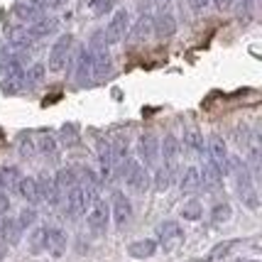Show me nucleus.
I'll use <instances>...</instances> for the list:
<instances>
[{"instance_id":"f257e3e1","label":"nucleus","mask_w":262,"mask_h":262,"mask_svg":"<svg viewBox=\"0 0 262 262\" xmlns=\"http://www.w3.org/2000/svg\"><path fill=\"white\" fill-rule=\"evenodd\" d=\"M226 171H230L235 177V186H238V194L243 199V204L248 206L250 211H257L260 208V196H257V189H255V182H252L250 167L243 160H238V157H228Z\"/></svg>"},{"instance_id":"f03ea898","label":"nucleus","mask_w":262,"mask_h":262,"mask_svg":"<svg viewBox=\"0 0 262 262\" xmlns=\"http://www.w3.org/2000/svg\"><path fill=\"white\" fill-rule=\"evenodd\" d=\"M0 83L8 93H17L25 86V67L15 54L0 61Z\"/></svg>"},{"instance_id":"7ed1b4c3","label":"nucleus","mask_w":262,"mask_h":262,"mask_svg":"<svg viewBox=\"0 0 262 262\" xmlns=\"http://www.w3.org/2000/svg\"><path fill=\"white\" fill-rule=\"evenodd\" d=\"M115 167L125 177V182L130 189H135V191H147L149 189L152 177H149V171L145 164H140L137 160H123V162H118Z\"/></svg>"},{"instance_id":"20e7f679","label":"nucleus","mask_w":262,"mask_h":262,"mask_svg":"<svg viewBox=\"0 0 262 262\" xmlns=\"http://www.w3.org/2000/svg\"><path fill=\"white\" fill-rule=\"evenodd\" d=\"M86 226H89V230H91L93 235H105L108 233V223H111V208H108V204L103 201L101 196H96L91 204H89V208H86Z\"/></svg>"},{"instance_id":"39448f33","label":"nucleus","mask_w":262,"mask_h":262,"mask_svg":"<svg viewBox=\"0 0 262 262\" xmlns=\"http://www.w3.org/2000/svg\"><path fill=\"white\" fill-rule=\"evenodd\" d=\"M184 243V230L177 221H164L157 226V245H162L164 252H174Z\"/></svg>"},{"instance_id":"423d86ee","label":"nucleus","mask_w":262,"mask_h":262,"mask_svg":"<svg viewBox=\"0 0 262 262\" xmlns=\"http://www.w3.org/2000/svg\"><path fill=\"white\" fill-rule=\"evenodd\" d=\"M64 201H67V206H64L67 216L71 218V221H79V218L86 213V208H89V204H91L93 199L86 194V189H83L81 184H76V186L64 196Z\"/></svg>"},{"instance_id":"0eeeda50","label":"nucleus","mask_w":262,"mask_h":262,"mask_svg":"<svg viewBox=\"0 0 262 262\" xmlns=\"http://www.w3.org/2000/svg\"><path fill=\"white\" fill-rule=\"evenodd\" d=\"M127 30H130V15H127V10H118L113 17H111L108 27L103 30L105 45H118V42H123Z\"/></svg>"},{"instance_id":"6e6552de","label":"nucleus","mask_w":262,"mask_h":262,"mask_svg":"<svg viewBox=\"0 0 262 262\" xmlns=\"http://www.w3.org/2000/svg\"><path fill=\"white\" fill-rule=\"evenodd\" d=\"M71 47H74V37H71V34H61L57 42H54L52 52H49V71L57 74V71H61V69L67 67Z\"/></svg>"},{"instance_id":"1a4fd4ad","label":"nucleus","mask_w":262,"mask_h":262,"mask_svg":"<svg viewBox=\"0 0 262 262\" xmlns=\"http://www.w3.org/2000/svg\"><path fill=\"white\" fill-rule=\"evenodd\" d=\"M111 216H113L115 226L118 228H125L133 221V204L123 191H113V208H111Z\"/></svg>"},{"instance_id":"9d476101","label":"nucleus","mask_w":262,"mask_h":262,"mask_svg":"<svg viewBox=\"0 0 262 262\" xmlns=\"http://www.w3.org/2000/svg\"><path fill=\"white\" fill-rule=\"evenodd\" d=\"M137 149H140V157H142L140 164H145V167H157V162H160V140L152 135V133L140 135Z\"/></svg>"},{"instance_id":"9b49d317","label":"nucleus","mask_w":262,"mask_h":262,"mask_svg":"<svg viewBox=\"0 0 262 262\" xmlns=\"http://www.w3.org/2000/svg\"><path fill=\"white\" fill-rule=\"evenodd\" d=\"M67 245H69V238L67 233L57 226H45V250L52 255V257H61L67 252Z\"/></svg>"},{"instance_id":"f8f14e48","label":"nucleus","mask_w":262,"mask_h":262,"mask_svg":"<svg viewBox=\"0 0 262 262\" xmlns=\"http://www.w3.org/2000/svg\"><path fill=\"white\" fill-rule=\"evenodd\" d=\"M179 152H182V145L179 140L171 135H164V140L160 142V155H162V167H167L171 174H177V162H179Z\"/></svg>"},{"instance_id":"ddd939ff","label":"nucleus","mask_w":262,"mask_h":262,"mask_svg":"<svg viewBox=\"0 0 262 262\" xmlns=\"http://www.w3.org/2000/svg\"><path fill=\"white\" fill-rule=\"evenodd\" d=\"M52 182H54V191H57V199L59 201H64V196L79 184V171L67 167V169H59L54 177H52Z\"/></svg>"},{"instance_id":"4468645a","label":"nucleus","mask_w":262,"mask_h":262,"mask_svg":"<svg viewBox=\"0 0 262 262\" xmlns=\"http://www.w3.org/2000/svg\"><path fill=\"white\" fill-rule=\"evenodd\" d=\"M74 79H76L79 86H91L93 83V61H91L89 47H83L79 52V57H76V74H74Z\"/></svg>"},{"instance_id":"2eb2a0df","label":"nucleus","mask_w":262,"mask_h":262,"mask_svg":"<svg viewBox=\"0 0 262 262\" xmlns=\"http://www.w3.org/2000/svg\"><path fill=\"white\" fill-rule=\"evenodd\" d=\"M59 30V20L57 17H39V20H34V23L30 25H25V32L32 37L34 42L37 39H45V37H49V34H54Z\"/></svg>"},{"instance_id":"dca6fc26","label":"nucleus","mask_w":262,"mask_h":262,"mask_svg":"<svg viewBox=\"0 0 262 262\" xmlns=\"http://www.w3.org/2000/svg\"><path fill=\"white\" fill-rule=\"evenodd\" d=\"M0 240L5 243V245H20V240H23V228H20V223H17V218H3L0 221Z\"/></svg>"},{"instance_id":"f3484780","label":"nucleus","mask_w":262,"mask_h":262,"mask_svg":"<svg viewBox=\"0 0 262 262\" xmlns=\"http://www.w3.org/2000/svg\"><path fill=\"white\" fill-rule=\"evenodd\" d=\"M201 174V186H204V191H216L221 182H223V169L218 167L216 162H204V171H199Z\"/></svg>"},{"instance_id":"a211bd4d","label":"nucleus","mask_w":262,"mask_h":262,"mask_svg":"<svg viewBox=\"0 0 262 262\" xmlns=\"http://www.w3.org/2000/svg\"><path fill=\"white\" fill-rule=\"evenodd\" d=\"M208 152H211V162H216L218 167L223 169V174H226V167H228V147H226V140L221 135H211Z\"/></svg>"},{"instance_id":"6ab92c4d","label":"nucleus","mask_w":262,"mask_h":262,"mask_svg":"<svg viewBox=\"0 0 262 262\" xmlns=\"http://www.w3.org/2000/svg\"><path fill=\"white\" fill-rule=\"evenodd\" d=\"M37 194H39V201H47L49 206H59L61 201L57 199V191H54V182L49 174H39L37 179Z\"/></svg>"},{"instance_id":"aec40b11","label":"nucleus","mask_w":262,"mask_h":262,"mask_svg":"<svg viewBox=\"0 0 262 262\" xmlns=\"http://www.w3.org/2000/svg\"><path fill=\"white\" fill-rule=\"evenodd\" d=\"M157 240L152 238H145V240H135V243H130L127 245V252L135 257V260H147V257H152L155 252H157Z\"/></svg>"},{"instance_id":"412c9836","label":"nucleus","mask_w":262,"mask_h":262,"mask_svg":"<svg viewBox=\"0 0 262 262\" xmlns=\"http://www.w3.org/2000/svg\"><path fill=\"white\" fill-rule=\"evenodd\" d=\"M34 149H37V155H42V157H49V160H54L59 152V145L54 135H49V133H39V135L34 137Z\"/></svg>"},{"instance_id":"4be33fe9","label":"nucleus","mask_w":262,"mask_h":262,"mask_svg":"<svg viewBox=\"0 0 262 262\" xmlns=\"http://www.w3.org/2000/svg\"><path fill=\"white\" fill-rule=\"evenodd\" d=\"M17 194L23 196L27 204H39V194H37V182H34L32 177H20V182H17V189H15Z\"/></svg>"},{"instance_id":"5701e85b","label":"nucleus","mask_w":262,"mask_h":262,"mask_svg":"<svg viewBox=\"0 0 262 262\" xmlns=\"http://www.w3.org/2000/svg\"><path fill=\"white\" fill-rule=\"evenodd\" d=\"M152 32H155V20H152L149 15H142V17H140V20L133 25V30H130V37H133L135 42H140V39L149 37Z\"/></svg>"},{"instance_id":"b1692460","label":"nucleus","mask_w":262,"mask_h":262,"mask_svg":"<svg viewBox=\"0 0 262 262\" xmlns=\"http://www.w3.org/2000/svg\"><path fill=\"white\" fill-rule=\"evenodd\" d=\"M20 177H23V174H20L17 167H3V169H0V189H3V191H15Z\"/></svg>"},{"instance_id":"393cba45","label":"nucleus","mask_w":262,"mask_h":262,"mask_svg":"<svg viewBox=\"0 0 262 262\" xmlns=\"http://www.w3.org/2000/svg\"><path fill=\"white\" fill-rule=\"evenodd\" d=\"M184 147L189 149V152H194L196 157L204 155V137H201V133H199L196 127H189V130L184 133Z\"/></svg>"},{"instance_id":"a878e982","label":"nucleus","mask_w":262,"mask_h":262,"mask_svg":"<svg viewBox=\"0 0 262 262\" xmlns=\"http://www.w3.org/2000/svg\"><path fill=\"white\" fill-rule=\"evenodd\" d=\"M155 32L160 34V37H171V34L177 32V23H174V17L167 10H162V15L155 20Z\"/></svg>"},{"instance_id":"bb28decb","label":"nucleus","mask_w":262,"mask_h":262,"mask_svg":"<svg viewBox=\"0 0 262 262\" xmlns=\"http://www.w3.org/2000/svg\"><path fill=\"white\" fill-rule=\"evenodd\" d=\"M196 189H201V174H199L196 167H189V169L182 174V191L191 194Z\"/></svg>"},{"instance_id":"cd10ccee","label":"nucleus","mask_w":262,"mask_h":262,"mask_svg":"<svg viewBox=\"0 0 262 262\" xmlns=\"http://www.w3.org/2000/svg\"><path fill=\"white\" fill-rule=\"evenodd\" d=\"M45 74H47L45 64H32V67L25 71V86H30V89L39 86V83H42V79H45Z\"/></svg>"},{"instance_id":"c85d7f7f","label":"nucleus","mask_w":262,"mask_h":262,"mask_svg":"<svg viewBox=\"0 0 262 262\" xmlns=\"http://www.w3.org/2000/svg\"><path fill=\"white\" fill-rule=\"evenodd\" d=\"M15 15H17L25 25H30V23H34V20H39L45 12L37 10L34 5H15Z\"/></svg>"},{"instance_id":"c756f323","label":"nucleus","mask_w":262,"mask_h":262,"mask_svg":"<svg viewBox=\"0 0 262 262\" xmlns=\"http://www.w3.org/2000/svg\"><path fill=\"white\" fill-rule=\"evenodd\" d=\"M171 182H174V174H171L167 167H160L157 174H155V186H157L160 191H164V189H169Z\"/></svg>"},{"instance_id":"7c9ffc66","label":"nucleus","mask_w":262,"mask_h":262,"mask_svg":"<svg viewBox=\"0 0 262 262\" xmlns=\"http://www.w3.org/2000/svg\"><path fill=\"white\" fill-rule=\"evenodd\" d=\"M230 216H233V211H230L228 204H216L213 211H211V221L213 223H226V221H230Z\"/></svg>"},{"instance_id":"2f4dec72","label":"nucleus","mask_w":262,"mask_h":262,"mask_svg":"<svg viewBox=\"0 0 262 262\" xmlns=\"http://www.w3.org/2000/svg\"><path fill=\"white\" fill-rule=\"evenodd\" d=\"M182 218L184 221H199L201 218V204L199 201H189L182 208Z\"/></svg>"},{"instance_id":"473e14b6","label":"nucleus","mask_w":262,"mask_h":262,"mask_svg":"<svg viewBox=\"0 0 262 262\" xmlns=\"http://www.w3.org/2000/svg\"><path fill=\"white\" fill-rule=\"evenodd\" d=\"M115 5V0H91V12L96 15V17H101V15H105V12H111Z\"/></svg>"},{"instance_id":"72a5a7b5","label":"nucleus","mask_w":262,"mask_h":262,"mask_svg":"<svg viewBox=\"0 0 262 262\" xmlns=\"http://www.w3.org/2000/svg\"><path fill=\"white\" fill-rule=\"evenodd\" d=\"M30 250L32 252H42L45 250V228H37L30 238Z\"/></svg>"},{"instance_id":"f704fd0d","label":"nucleus","mask_w":262,"mask_h":262,"mask_svg":"<svg viewBox=\"0 0 262 262\" xmlns=\"http://www.w3.org/2000/svg\"><path fill=\"white\" fill-rule=\"evenodd\" d=\"M67 0H32V5L37 8V10L42 12H49V10H57V8H61Z\"/></svg>"},{"instance_id":"c9c22d12","label":"nucleus","mask_w":262,"mask_h":262,"mask_svg":"<svg viewBox=\"0 0 262 262\" xmlns=\"http://www.w3.org/2000/svg\"><path fill=\"white\" fill-rule=\"evenodd\" d=\"M34 221H37V213H34V208H23L20 211V216H17V223H20V228H30Z\"/></svg>"},{"instance_id":"e433bc0d","label":"nucleus","mask_w":262,"mask_h":262,"mask_svg":"<svg viewBox=\"0 0 262 262\" xmlns=\"http://www.w3.org/2000/svg\"><path fill=\"white\" fill-rule=\"evenodd\" d=\"M20 157H27V160H34V157H37V149H34L32 137L23 140V145H20Z\"/></svg>"},{"instance_id":"4c0bfd02","label":"nucleus","mask_w":262,"mask_h":262,"mask_svg":"<svg viewBox=\"0 0 262 262\" xmlns=\"http://www.w3.org/2000/svg\"><path fill=\"white\" fill-rule=\"evenodd\" d=\"M61 135H64V145H76L79 135H76V127L74 125H64L61 127Z\"/></svg>"},{"instance_id":"58836bf2","label":"nucleus","mask_w":262,"mask_h":262,"mask_svg":"<svg viewBox=\"0 0 262 262\" xmlns=\"http://www.w3.org/2000/svg\"><path fill=\"white\" fill-rule=\"evenodd\" d=\"M230 245H233V243H226V245H218L216 250L211 252V260H218V257H221V255H226V252L230 250Z\"/></svg>"},{"instance_id":"ea45409f","label":"nucleus","mask_w":262,"mask_h":262,"mask_svg":"<svg viewBox=\"0 0 262 262\" xmlns=\"http://www.w3.org/2000/svg\"><path fill=\"white\" fill-rule=\"evenodd\" d=\"M8 208H10V201H8V194H5V191L0 189V216H3V213H5Z\"/></svg>"},{"instance_id":"a19ab883","label":"nucleus","mask_w":262,"mask_h":262,"mask_svg":"<svg viewBox=\"0 0 262 262\" xmlns=\"http://www.w3.org/2000/svg\"><path fill=\"white\" fill-rule=\"evenodd\" d=\"M213 5H216L218 10H228L230 5H233V0H213Z\"/></svg>"},{"instance_id":"79ce46f5","label":"nucleus","mask_w":262,"mask_h":262,"mask_svg":"<svg viewBox=\"0 0 262 262\" xmlns=\"http://www.w3.org/2000/svg\"><path fill=\"white\" fill-rule=\"evenodd\" d=\"M208 3H211V0H191V8H194V10H204Z\"/></svg>"},{"instance_id":"37998d69","label":"nucleus","mask_w":262,"mask_h":262,"mask_svg":"<svg viewBox=\"0 0 262 262\" xmlns=\"http://www.w3.org/2000/svg\"><path fill=\"white\" fill-rule=\"evenodd\" d=\"M5 250H8V245H5V243H3V240H0V260H3V257H5Z\"/></svg>"},{"instance_id":"c03bdc74","label":"nucleus","mask_w":262,"mask_h":262,"mask_svg":"<svg viewBox=\"0 0 262 262\" xmlns=\"http://www.w3.org/2000/svg\"><path fill=\"white\" fill-rule=\"evenodd\" d=\"M169 3H171V0H157V5H160L162 10H167V5H169Z\"/></svg>"},{"instance_id":"a18cd8bd","label":"nucleus","mask_w":262,"mask_h":262,"mask_svg":"<svg viewBox=\"0 0 262 262\" xmlns=\"http://www.w3.org/2000/svg\"><path fill=\"white\" fill-rule=\"evenodd\" d=\"M252 3H255V0H243V5H245L248 10H250V8H252Z\"/></svg>"}]
</instances>
